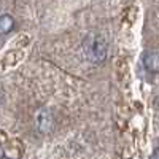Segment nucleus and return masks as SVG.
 Masks as SVG:
<instances>
[{
	"instance_id": "nucleus-4",
	"label": "nucleus",
	"mask_w": 159,
	"mask_h": 159,
	"mask_svg": "<svg viewBox=\"0 0 159 159\" xmlns=\"http://www.w3.org/2000/svg\"><path fill=\"white\" fill-rule=\"evenodd\" d=\"M150 159H159V148H156V150H154V151L151 153Z\"/></svg>"
},
{
	"instance_id": "nucleus-3",
	"label": "nucleus",
	"mask_w": 159,
	"mask_h": 159,
	"mask_svg": "<svg viewBox=\"0 0 159 159\" xmlns=\"http://www.w3.org/2000/svg\"><path fill=\"white\" fill-rule=\"evenodd\" d=\"M15 18L10 15H0V35H7L15 29Z\"/></svg>"
},
{
	"instance_id": "nucleus-2",
	"label": "nucleus",
	"mask_w": 159,
	"mask_h": 159,
	"mask_svg": "<svg viewBox=\"0 0 159 159\" xmlns=\"http://www.w3.org/2000/svg\"><path fill=\"white\" fill-rule=\"evenodd\" d=\"M143 67L151 73H159V51H150L143 54Z\"/></svg>"
},
{
	"instance_id": "nucleus-1",
	"label": "nucleus",
	"mask_w": 159,
	"mask_h": 159,
	"mask_svg": "<svg viewBox=\"0 0 159 159\" xmlns=\"http://www.w3.org/2000/svg\"><path fill=\"white\" fill-rule=\"evenodd\" d=\"M83 49H84V54L88 56L89 61H92L94 64H100L107 57L108 46H107V42H105V38L102 35L91 34L84 38Z\"/></svg>"
}]
</instances>
